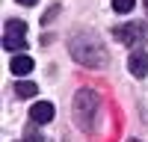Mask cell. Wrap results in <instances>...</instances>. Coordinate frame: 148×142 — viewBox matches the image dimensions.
<instances>
[{"instance_id": "6da1fadb", "label": "cell", "mask_w": 148, "mask_h": 142, "mask_svg": "<svg viewBox=\"0 0 148 142\" xmlns=\"http://www.w3.org/2000/svg\"><path fill=\"white\" fill-rule=\"evenodd\" d=\"M71 56L77 59L80 65H86V68H104L107 62H110V56H107V51L101 47V42L98 39H92V36H77V39H71Z\"/></svg>"}, {"instance_id": "7a4b0ae2", "label": "cell", "mask_w": 148, "mask_h": 142, "mask_svg": "<svg viewBox=\"0 0 148 142\" xmlns=\"http://www.w3.org/2000/svg\"><path fill=\"white\" fill-rule=\"evenodd\" d=\"M95 113H98V92L80 89L77 95H74L71 115H74V124H77L83 133H92L95 130Z\"/></svg>"}, {"instance_id": "3957f363", "label": "cell", "mask_w": 148, "mask_h": 142, "mask_svg": "<svg viewBox=\"0 0 148 142\" xmlns=\"http://www.w3.org/2000/svg\"><path fill=\"white\" fill-rule=\"evenodd\" d=\"M113 36L125 47H139L148 39V27L145 24H119V27H113Z\"/></svg>"}, {"instance_id": "277c9868", "label": "cell", "mask_w": 148, "mask_h": 142, "mask_svg": "<svg viewBox=\"0 0 148 142\" xmlns=\"http://www.w3.org/2000/svg\"><path fill=\"white\" fill-rule=\"evenodd\" d=\"M3 47L6 51H21V47H27V24L18 21V18H12L6 21V33H3Z\"/></svg>"}, {"instance_id": "5b68a950", "label": "cell", "mask_w": 148, "mask_h": 142, "mask_svg": "<svg viewBox=\"0 0 148 142\" xmlns=\"http://www.w3.org/2000/svg\"><path fill=\"white\" fill-rule=\"evenodd\" d=\"M53 115H56V110H53L51 101H36V104L30 106V122H33V124H51Z\"/></svg>"}, {"instance_id": "8992f818", "label": "cell", "mask_w": 148, "mask_h": 142, "mask_svg": "<svg viewBox=\"0 0 148 142\" xmlns=\"http://www.w3.org/2000/svg\"><path fill=\"white\" fill-rule=\"evenodd\" d=\"M127 68H130L133 77H145L148 74V53L136 47V51L130 53V59H127Z\"/></svg>"}, {"instance_id": "52a82bcc", "label": "cell", "mask_w": 148, "mask_h": 142, "mask_svg": "<svg viewBox=\"0 0 148 142\" xmlns=\"http://www.w3.org/2000/svg\"><path fill=\"white\" fill-rule=\"evenodd\" d=\"M9 68H12V74H18V77H27L30 71H33V59H30L27 53H18V56H12Z\"/></svg>"}, {"instance_id": "ba28073f", "label": "cell", "mask_w": 148, "mask_h": 142, "mask_svg": "<svg viewBox=\"0 0 148 142\" xmlns=\"http://www.w3.org/2000/svg\"><path fill=\"white\" fill-rule=\"evenodd\" d=\"M36 92H39V89H36V83H30V80L15 83V95H18V98H33Z\"/></svg>"}, {"instance_id": "9c48e42d", "label": "cell", "mask_w": 148, "mask_h": 142, "mask_svg": "<svg viewBox=\"0 0 148 142\" xmlns=\"http://www.w3.org/2000/svg\"><path fill=\"white\" fill-rule=\"evenodd\" d=\"M133 6H136V0H113V9L121 12V15H125V12H130Z\"/></svg>"}, {"instance_id": "30bf717a", "label": "cell", "mask_w": 148, "mask_h": 142, "mask_svg": "<svg viewBox=\"0 0 148 142\" xmlns=\"http://www.w3.org/2000/svg\"><path fill=\"white\" fill-rule=\"evenodd\" d=\"M36 127H39V124H30L27 130H24V136H27V139H33V142H47V139H45L39 130H36Z\"/></svg>"}, {"instance_id": "8fae6325", "label": "cell", "mask_w": 148, "mask_h": 142, "mask_svg": "<svg viewBox=\"0 0 148 142\" xmlns=\"http://www.w3.org/2000/svg\"><path fill=\"white\" fill-rule=\"evenodd\" d=\"M56 15H59V6H53L51 12H45V15H42V24H51V21H53Z\"/></svg>"}, {"instance_id": "7c38bea8", "label": "cell", "mask_w": 148, "mask_h": 142, "mask_svg": "<svg viewBox=\"0 0 148 142\" xmlns=\"http://www.w3.org/2000/svg\"><path fill=\"white\" fill-rule=\"evenodd\" d=\"M18 3H24V6H36L39 0H18Z\"/></svg>"}, {"instance_id": "4fadbf2b", "label": "cell", "mask_w": 148, "mask_h": 142, "mask_svg": "<svg viewBox=\"0 0 148 142\" xmlns=\"http://www.w3.org/2000/svg\"><path fill=\"white\" fill-rule=\"evenodd\" d=\"M145 12H148V0H145Z\"/></svg>"}, {"instance_id": "5bb4252c", "label": "cell", "mask_w": 148, "mask_h": 142, "mask_svg": "<svg viewBox=\"0 0 148 142\" xmlns=\"http://www.w3.org/2000/svg\"><path fill=\"white\" fill-rule=\"evenodd\" d=\"M127 142H139V139H127Z\"/></svg>"}]
</instances>
